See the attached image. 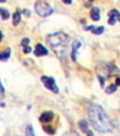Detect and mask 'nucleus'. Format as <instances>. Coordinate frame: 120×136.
<instances>
[{"label": "nucleus", "instance_id": "obj_1", "mask_svg": "<svg viewBox=\"0 0 120 136\" xmlns=\"http://www.w3.org/2000/svg\"><path fill=\"white\" fill-rule=\"evenodd\" d=\"M88 116L92 126L98 131L108 132L113 129L112 122L101 106L92 104L88 108Z\"/></svg>", "mask_w": 120, "mask_h": 136}, {"label": "nucleus", "instance_id": "obj_2", "mask_svg": "<svg viewBox=\"0 0 120 136\" xmlns=\"http://www.w3.org/2000/svg\"><path fill=\"white\" fill-rule=\"evenodd\" d=\"M46 41L47 43L56 52V54H58L59 52H63L64 48L67 47L68 43L70 42V37L64 32H56L48 35Z\"/></svg>", "mask_w": 120, "mask_h": 136}, {"label": "nucleus", "instance_id": "obj_3", "mask_svg": "<svg viewBox=\"0 0 120 136\" xmlns=\"http://www.w3.org/2000/svg\"><path fill=\"white\" fill-rule=\"evenodd\" d=\"M35 10L41 17H46V16L51 15L54 12L52 7L42 0H38L35 3Z\"/></svg>", "mask_w": 120, "mask_h": 136}, {"label": "nucleus", "instance_id": "obj_4", "mask_svg": "<svg viewBox=\"0 0 120 136\" xmlns=\"http://www.w3.org/2000/svg\"><path fill=\"white\" fill-rule=\"evenodd\" d=\"M40 80H41V81L43 82L44 86L46 87L47 89H49L50 91H52L53 93L57 94L59 92L58 87L56 86V81H55L54 77H47V76H42V77H40Z\"/></svg>", "mask_w": 120, "mask_h": 136}, {"label": "nucleus", "instance_id": "obj_5", "mask_svg": "<svg viewBox=\"0 0 120 136\" xmlns=\"http://www.w3.org/2000/svg\"><path fill=\"white\" fill-rule=\"evenodd\" d=\"M108 15H109L108 24H110V25H114L116 21H120V13L117 9H114L110 10L109 13H108Z\"/></svg>", "mask_w": 120, "mask_h": 136}, {"label": "nucleus", "instance_id": "obj_6", "mask_svg": "<svg viewBox=\"0 0 120 136\" xmlns=\"http://www.w3.org/2000/svg\"><path fill=\"white\" fill-rule=\"evenodd\" d=\"M34 54L38 57H40V56H45L48 54V50L43 47L41 43H37L36 46V48L34 50Z\"/></svg>", "mask_w": 120, "mask_h": 136}, {"label": "nucleus", "instance_id": "obj_7", "mask_svg": "<svg viewBox=\"0 0 120 136\" xmlns=\"http://www.w3.org/2000/svg\"><path fill=\"white\" fill-rule=\"evenodd\" d=\"M54 112L53 111H44L43 114H41V115L40 116V122H50L54 119Z\"/></svg>", "mask_w": 120, "mask_h": 136}, {"label": "nucleus", "instance_id": "obj_8", "mask_svg": "<svg viewBox=\"0 0 120 136\" xmlns=\"http://www.w3.org/2000/svg\"><path fill=\"white\" fill-rule=\"evenodd\" d=\"M85 30H89L91 29V32L96 35H99V34L103 33V31H104V27H95V26H89V27H86L84 28Z\"/></svg>", "mask_w": 120, "mask_h": 136}, {"label": "nucleus", "instance_id": "obj_9", "mask_svg": "<svg viewBox=\"0 0 120 136\" xmlns=\"http://www.w3.org/2000/svg\"><path fill=\"white\" fill-rule=\"evenodd\" d=\"M99 13H100V9L97 7H93L91 10H90V16L91 19L94 21H99Z\"/></svg>", "mask_w": 120, "mask_h": 136}, {"label": "nucleus", "instance_id": "obj_10", "mask_svg": "<svg viewBox=\"0 0 120 136\" xmlns=\"http://www.w3.org/2000/svg\"><path fill=\"white\" fill-rule=\"evenodd\" d=\"M81 47V43L78 42V41H75L72 44V50H71V58L73 61H76V53H77V50L80 48Z\"/></svg>", "mask_w": 120, "mask_h": 136}, {"label": "nucleus", "instance_id": "obj_11", "mask_svg": "<svg viewBox=\"0 0 120 136\" xmlns=\"http://www.w3.org/2000/svg\"><path fill=\"white\" fill-rule=\"evenodd\" d=\"M78 125H79V127H80L81 130L83 131V132L84 133H89V134H92V133L90 132V131H88V124H87V122L84 120H81L79 121V123H78Z\"/></svg>", "mask_w": 120, "mask_h": 136}, {"label": "nucleus", "instance_id": "obj_12", "mask_svg": "<svg viewBox=\"0 0 120 136\" xmlns=\"http://www.w3.org/2000/svg\"><path fill=\"white\" fill-rule=\"evenodd\" d=\"M10 56V48H7L3 52H0V61H6Z\"/></svg>", "mask_w": 120, "mask_h": 136}, {"label": "nucleus", "instance_id": "obj_13", "mask_svg": "<svg viewBox=\"0 0 120 136\" xmlns=\"http://www.w3.org/2000/svg\"><path fill=\"white\" fill-rule=\"evenodd\" d=\"M20 21H21V13H20V12H16V13H14V14L12 16L13 25L17 26L20 23Z\"/></svg>", "mask_w": 120, "mask_h": 136}, {"label": "nucleus", "instance_id": "obj_14", "mask_svg": "<svg viewBox=\"0 0 120 136\" xmlns=\"http://www.w3.org/2000/svg\"><path fill=\"white\" fill-rule=\"evenodd\" d=\"M0 15H1V18L3 19V20H7V19L9 18V12L4 9H1V8H0Z\"/></svg>", "mask_w": 120, "mask_h": 136}, {"label": "nucleus", "instance_id": "obj_15", "mask_svg": "<svg viewBox=\"0 0 120 136\" xmlns=\"http://www.w3.org/2000/svg\"><path fill=\"white\" fill-rule=\"evenodd\" d=\"M116 85L115 84H111L109 87H107L106 88V90H105V93L106 94H112L114 93V91H116Z\"/></svg>", "mask_w": 120, "mask_h": 136}, {"label": "nucleus", "instance_id": "obj_16", "mask_svg": "<svg viewBox=\"0 0 120 136\" xmlns=\"http://www.w3.org/2000/svg\"><path fill=\"white\" fill-rule=\"evenodd\" d=\"M25 134H26V135H29V136L35 135V133H34V131H33V129H32V126H31V125H28L27 127H26Z\"/></svg>", "mask_w": 120, "mask_h": 136}, {"label": "nucleus", "instance_id": "obj_17", "mask_svg": "<svg viewBox=\"0 0 120 136\" xmlns=\"http://www.w3.org/2000/svg\"><path fill=\"white\" fill-rule=\"evenodd\" d=\"M5 96V89H4V87L2 86V84H1V81H0V99H2Z\"/></svg>", "mask_w": 120, "mask_h": 136}, {"label": "nucleus", "instance_id": "obj_18", "mask_svg": "<svg viewBox=\"0 0 120 136\" xmlns=\"http://www.w3.org/2000/svg\"><path fill=\"white\" fill-rule=\"evenodd\" d=\"M28 43H29V39L28 38H24L21 43L23 47H25V46H28Z\"/></svg>", "mask_w": 120, "mask_h": 136}, {"label": "nucleus", "instance_id": "obj_19", "mask_svg": "<svg viewBox=\"0 0 120 136\" xmlns=\"http://www.w3.org/2000/svg\"><path fill=\"white\" fill-rule=\"evenodd\" d=\"M31 47H29V46H25V47H24V53H29L31 52Z\"/></svg>", "mask_w": 120, "mask_h": 136}, {"label": "nucleus", "instance_id": "obj_20", "mask_svg": "<svg viewBox=\"0 0 120 136\" xmlns=\"http://www.w3.org/2000/svg\"><path fill=\"white\" fill-rule=\"evenodd\" d=\"M98 77H99V82H100V86L103 87L104 86V77H102L101 76H98Z\"/></svg>", "mask_w": 120, "mask_h": 136}, {"label": "nucleus", "instance_id": "obj_21", "mask_svg": "<svg viewBox=\"0 0 120 136\" xmlns=\"http://www.w3.org/2000/svg\"><path fill=\"white\" fill-rule=\"evenodd\" d=\"M115 85H120V77H118L116 78V81H115Z\"/></svg>", "mask_w": 120, "mask_h": 136}, {"label": "nucleus", "instance_id": "obj_22", "mask_svg": "<svg viewBox=\"0 0 120 136\" xmlns=\"http://www.w3.org/2000/svg\"><path fill=\"white\" fill-rule=\"evenodd\" d=\"M62 1L66 4H71V0H62Z\"/></svg>", "mask_w": 120, "mask_h": 136}, {"label": "nucleus", "instance_id": "obj_23", "mask_svg": "<svg viewBox=\"0 0 120 136\" xmlns=\"http://www.w3.org/2000/svg\"><path fill=\"white\" fill-rule=\"evenodd\" d=\"M24 13H25V14H27L28 16H29V14H30V13H29V10H27V9H24Z\"/></svg>", "mask_w": 120, "mask_h": 136}, {"label": "nucleus", "instance_id": "obj_24", "mask_svg": "<svg viewBox=\"0 0 120 136\" xmlns=\"http://www.w3.org/2000/svg\"><path fill=\"white\" fill-rule=\"evenodd\" d=\"M2 38H3V34H2V32L0 31V42H1V40H2Z\"/></svg>", "mask_w": 120, "mask_h": 136}, {"label": "nucleus", "instance_id": "obj_25", "mask_svg": "<svg viewBox=\"0 0 120 136\" xmlns=\"http://www.w3.org/2000/svg\"><path fill=\"white\" fill-rule=\"evenodd\" d=\"M0 2H6V0H0Z\"/></svg>", "mask_w": 120, "mask_h": 136}, {"label": "nucleus", "instance_id": "obj_26", "mask_svg": "<svg viewBox=\"0 0 120 136\" xmlns=\"http://www.w3.org/2000/svg\"><path fill=\"white\" fill-rule=\"evenodd\" d=\"M90 1H93V0H90Z\"/></svg>", "mask_w": 120, "mask_h": 136}]
</instances>
